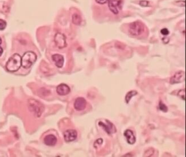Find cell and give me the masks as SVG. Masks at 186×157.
Returning <instances> with one entry per match:
<instances>
[{
  "mask_svg": "<svg viewBox=\"0 0 186 157\" xmlns=\"http://www.w3.org/2000/svg\"><path fill=\"white\" fill-rule=\"evenodd\" d=\"M124 136L126 138L127 142L130 145H133L136 141V138L133 131L129 129H127L125 131L124 133Z\"/></svg>",
  "mask_w": 186,
  "mask_h": 157,
  "instance_id": "8fae6325",
  "label": "cell"
},
{
  "mask_svg": "<svg viewBox=\"0 0 186 157\" xmlns=\"http://www.w3.org/2000/svg\"><path fill=\"white\" fill-rule=\"evenodd\" d=\"M104 121H104L99 122L98 125L103 129L106 132L107 134H112L115 133L117 130L114 125L107 119H105Z\"/></svg>",
  "mask_w": 186,
  "mask_h": 157,
  "instance_id": "8992f818",
  "label": "cell"
},
{
  "mask_svg": "<svg viewBox=\"0 0 186 157\" xmlns=\"http://www.w3.org/2000/svg\"><path fill=\"white\" fill-rule=\"evenodd\" d=\"M2 53H3V49H2V48L0 46V56L2 55Z\"/></svg>",
  "mask_w": 186,
  "mask_h": 157,
  "instance_id": "603a6c76",
  "label": "cell"
},
{
  "mask_svg": "<svg viewBox=\"0 0 186 157\" xmlns=\"http://www.w3.org/2000/svg\"><path fill=\"white\" fill-rule=\"evenodd\" d=\"M108 1V6L110 10L114 14H117L123 8V0H109Z\"/></svg>",
  "mask_w": 186,
  "mask_h": 157,
  "instance_id": "5b68a950",
  "label": "cell"
},
{
  "mask_svg": "<svg viewBox=\"0 0 186 157\" xmlns=\"http://www.w3.org/2000/svg\"><path fill=\"white\" fill-rule=\"evenodd\" d=\"M150 2L148 1H146V0H141L140 1V5L143 7H147V6H150L149 5Z\"/></svg>",
  "mask_w": 186,
  "mask_h": 157,
  "instance_id": "ac0fdd59",
  "label": "cell"
},
{
  "mask_svg": "<svg viewBox=\"0 0 186 157\" xmlns=\"http://www.w3.org/2000/svg\"><path fill=\"white\" fill-rule=\"evenodd\" d=\"M87 105V101L83 97H78L74 102V108L77 111H82L85 109Z\"/></svg>",
  "mask_w": 186,
  "mask_h": 157,
  "instance_id": "30bf717a",
  "label": "cell"
},
{
  "mask_svg": "<svg viewBox=\"0 0 186 157\" xmlns=\"http://www.w3.org/2000/svg\"><path fill=\"white\" fill-rule=\"evenodd\" d=\"M72 23H74L75 25H80L82 21V19L81 16L77 13H75L72 16Z\"/></svg>",
  "mask_w": 186,
  "mask_h": 157,
  "instance_id": "2e32d148",
  "label": "cell"
},
{
  "mask_svg": "<svg viewBox=\"0 0 186 157\" xmlns=\"http://www.w3.org/2000/svg\"><path fill=\"white\" fill-rule=\"evenodd\" d=\"M178 95L182 98L183 100H185V90H180L178 94Z\"/></svg>",
  "mask_w": 186,
  "mask_h": 157,
  "instance_id": "ffe728a7",
  "label": "cell"
},
{
  "mask_svg": "<svg viewBox=\"0 0 186 157\" xmlns=\"http://www.w3.org/2000/svg\"><path fill=\"white\" fill-rule=\"evenodd\" d=\"M22 57L19 54H14L7 61L6 68L8 71L15 72L18 70L21 67Z\"/></svg>",
  "mask_w": 186,
  "mask_h": 157,
  "instance_id": "6da1fadb",
  "label": "cell"
},
{
  "mask_svg": "<svg viewBox=\"0 0 186 157\" xmlns=\"http://www.w3.org/2000/svg\"><path fill=\"white\" fill-rule=\"evenodd\" d=\"M37 57L35 53L31 51L26 52L21 60V66L25 69L31 67L37 61Z\"/></svg>",
  "mask_w": 186,
  "mask_h": 157,
  "instance_id": "7a4b0ae2",
  "label": "cell"
},
{
  "mask_svg": "<svg viewBox=\"0 0 186 157\" xmlns=\"http://www.w3.org/2000/svg\"><path fill=\"white\" fill-rule=\"evenodd\" d=\"M55 43L59 49H63L67 46L65 36L61 33H57L55 36Z\"/></svg>",
  "mask_w": 186,
  "mask_h": 157,
  "instance_id": "ba28073f",
  "label": "cell"
},
{
  "mask_svg": "<svg viewBox=\"0 0 186 157\" xmlns=\"http://www.w3.org/2000/svg\"><path fill=\"white\" fill-rule=\"evenodd\" d=\"M137 93H138L137 91L136 90H131V91H129L125 96V102L126 104H129V102H130V101L132 98V97L136 95L137 94Z\"/></svg>",
  "mask_w": 186,
  "mask_h": 157,
  "instance_id": "9a60e30c",
  "label": "cell"
},
{
  "mask_svg": "<svg viewBox=\"0 0 186 157\" xmlns=\"http://www.w3.org/2000/svg\"><path fill=\"white\" fill-rule=\"evenodd\" d=\"M185 81V73L183 71H179L174 74L170 78L171 84H176L183 82Z\"/></svg>",
  "mask_w": 186,
  "mask_h": 157,
  "instance_id": "52a82bcc",
  "label": "cell"
},
{
  "mask_svg": "<svg viewBox=\"0 0 186 157\" xmlns=\"http://www.w3.org/2000/svg\"><path fill=\"white\" fill-rule=\"evenodd\" d=\"M161 33L162 34H163L164 36H167L170 33V32L167 28H164L161 30Z\"/></svg>",
  "mask_w": 186,
  "mask_h": 157,
  "instance_id": "44dd1931",
  "label": "cell"
},
{
  "mask_svg": "<svg viewBox=\"0 0 186 157\" xmlns=\"http://www.w3.org/2000/svg\"><path fill=\"white\" fill-rule=\"evenodd\" d=\"M69 87L64 84H61L57 88V92L60 95H65L70 93Z\"/></svg>",
  "mask_w": 186,
  "mask_h": 157,
  "instance_id": "7c38bea8",
  "label": "cell"
},
{
  "mask_svg": "<svg viewBox=\"0 0 186 157\" xmlns=\"http://www.w3.org/2000/svg\"><path fill=\"white\" fill-rule=\"evenodd\" d=\"M44 142L47 146H53L56 145L57 142V138L54 135H48L44 138Z\"/></svg>",
  "mask_w": 186,
  "mask_h": 157,
  "instance_id": "4fadbf2b",
  "label": "cell"
},
{
  "mask_svg": "<svg viewBox=\"0 0 186 157\" xmlns=\"http://www.w3.org/2000/svg\"><path fill=\"white\" fill-rule=\"evenodd\" d=\"M52 58L53 60V61L55 62V65L59 68H61L63 67V64H64V57L63 56L61 55V54H54L52 56Z\"/></svg>",
  "mask_w": 186,
  "mask_h": 157,
  "instance_id": "5bb4252c",
  "label": "cell"
},
{
  "mask_svg": "<svg viewBox=\"0 0 186 157\" xmlns=\"http://www.w3.org/2000/svg\"><path fill=\"white\" fill-rule=\"evenodd\" d=\"M1 43H2V40H1V37H0V45L1 44Z\"/></svg>",
  "mask_w": 186,
  "mask_h": 157,
  "instance_id": "cb8c5ba5",
  "label": "cell"
},
{
  "mask_svg": "<svg viewBox=\"0 0 186 157\" xmlns=\"http://www.w3.org/2000/svg\"><path fill=\"white\" fill-rule=\"evenodd\" d=\"M78 136V133L75 130L69 129L64 133V138L65 142H70L75 141Z\"/></svg>",
  "mask_w": 186,
  "mask_h": 157,
  "instance_id": "9c48e42d",
  "label": "cell"
},
{
  "mask_svg": "<svg viewBox=\"0 0 186 157\" xmlns=\"http://www.w3.org/2000/svg\"><path fill=\"white\" fill-rule=\"evenodd\" d=\"M159 108L161 111H162L164 112H167L168 111L167 107L166 106L165 104H164L162 101H160L159 103Z\"/></svg>",
  "mask_w": 186,
  "mask_h": 157,
  "instance_id": "e0dca14e",
  "label": "cell"
},
{
  "mask_svg": "<svg viewBox=\"0 0 186 157\" xmlns=\"http://www.w3.org/2000/svg\"><path fill=\"white\" fill-rule=\"evenodd\" d=\"M29 108L31 112H35L37 117H40L44 110V107L41 103L35 99L29 101Z\"/></svg>",
  "mask_w": 186,
  "mask_h": 157,
  "instance_id": "277c9868",
  "label": "cell"
},
{
  "mask_svg": "<svg viewBox=\"0 0 186 157\" xmlns=\"http://www.w3.org/2000/svg\"><path fill=\"white\" fill-rule=\"evenodd\" d=\"M6 27V23L4 20L0 19V30H4Z\"/></svg>",
  "mask_w": 186,
  "mask_h": 157,
  "instance_id": "d6986e66",
  "label": "cell"
},
{
  "mask_svg": "<svg viewBox=\"0 0 186 157\" xmlns=\"http://www.w3.org/2000/svg\"><path fill=\"white\" fill-rule=\"evenodd\" d=\"M96 2L97 3H99V4H101V5H103V4H105L109 0H95Z\"/></svg>",
  "mask_w": 186,
  "mask_h": 157,
  "instance_id": "7402d4cb",
  "label": "cell"
},
{
  "mask_svg": "<svg viewBox=\"0 0 186 157\" xmlns=\"http://www.w3.org/2000/svg\"><path fill=\"white\" fill-rule=\"evenodd\" d=\"M145 30L144 25L140 21L131 23L129 27V32L131 35L139 36L144 33Z\"/></svg>",
  "mask_w": 186,
  "mask_h": 157,
  "instance_id": "3957f363",
  "label": "cell"
}]
</instances>
